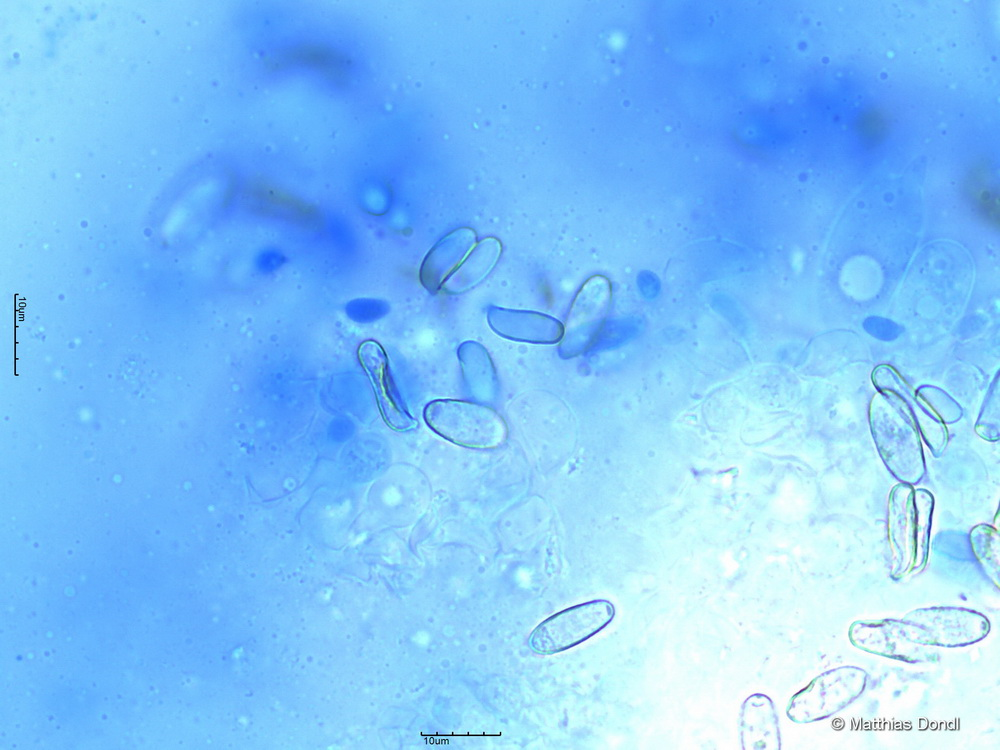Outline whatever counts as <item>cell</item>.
Returning a JSON list of instances; mask_svg holds the SVG:
<instances>
[{
    "label": "cell",
    "instance_id": "1",
    "mask_svg": "<svg viewBox=\"0 0 1000 750\" xmlns=\"http://www.w3.org/2000/svg\"><path fill=\"white\" fill-rule=\"evenodd\" d=\"M871 432L883 462L902 483L914 485L925 473L919 429L904 401L889 390L869 407Z\"/></svg>",
    "mask_w": 1000,
    "mask_h": 750
},
{
    "label": "cell",
    "instance_id": "2",
    "mask_svg": "<svg viewBox=\"0 0 1000 750\" xmlns=\"http://www.w3.org/2000/svg\"><path fill=\"white\" fill-rule=\"evenodd\" d=\"M423 416L431 430L459 446L497 448L508 436L504 418L494 409L477 403L439 399L425 407Z\"/></svg>",
    "mask_w": 1000,
    "mask_h": 750
},
{
    "label": "cell",
    "instance_id": "3",
    "mask_svg": "<svg viewBox=\"0 0 1000 750\" xmlns=\"http://www.w3.org/2000/svg\"><path fill=\"white\" fill-rule=\"evenodd\" d=\"M934 497L925 489L901 483L890 492L888 501L889 537L897 554L908 565L918 556L926 558Z\"/></svg>",
    "mask_w": 1000,
    "mask_h": 750
},
{
    "label": "cell",
    "instance_id": "4",
    "mask_svg": "<svg viewBox=\"0 0 1000 750\" xmlns=\"http://www.w3.org/2000/svg\"><path fill=\"white\" fill-rule=\"evenodd\" d=\"M607 600H592L562 610L541 622L530 634L531 650L551 655L572 648L606 627L614 617Z\"/></svg>",
    "mask_w": 1000,
    "mask_h": 750
},
{
    "label": "cell",
    "instance_id": "5",
    "mask_svg": "<svg viewBox=\"0 0 1000 750\" xmlns=\"http://www.w3.org/2000/svg\"><path fill=\"white\" fill-rule=\"evenodd\" d=\"M269 70L290 67H306L320 72L337 84H344L348 78L350 61L339 51L324 45L304 44L285 49L265 61Z\"/></svg>",
    "mask_w": 1000,
    "mask_h": 750
},
{
    "label": "cell",
    "instance_id": "6",
    "mask_svg": "<svg viewBox=\"0 0 1000 750\" xmlns=\"http://www.w3.org/2000/svg\"><path fill=\"white\" fill-rule=\"evenodd\" d=\"M739 729L745 750L780 748L778 722L772 701L763 694H752L743 703Z\"/></svg>",
    "mask_w": 1000,
    "mask_h": 750
},
{
    "label": "cell",
    "instance_id": "7",
    "mask_svg": "<svg viewBox=\"0 0 1000 750\" xmlns=\"http://www.w3.org/2000/svg\"><path fill=\"white\" fill-rule=\"evenodd\" d=\"M855 128L864 143L868 146H875L883 141L889 128V122L883 111L868 109L860 114Z\"/></svg>",
    "mask_w": 1000,
    "mask_h": 750
}]
</instances>
